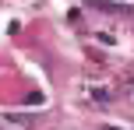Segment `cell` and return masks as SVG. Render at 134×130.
Instances as JSON below:
<instances>
[{
    "label": "cell",
    "instance_id": "cell-1",
    "mask_svg": "<svg viewBox=\"0 0 134 130\" xmlns=\"http://www.w3.org/2000/svg\"><path fill=\"white\" fill-rule=\"evenodd\" d=\"M32 120L28 116H14V113H0V130H28Z\"/></svg>",
    "mask_w": 134,
    "mask_h": 130
}]
</instances>
